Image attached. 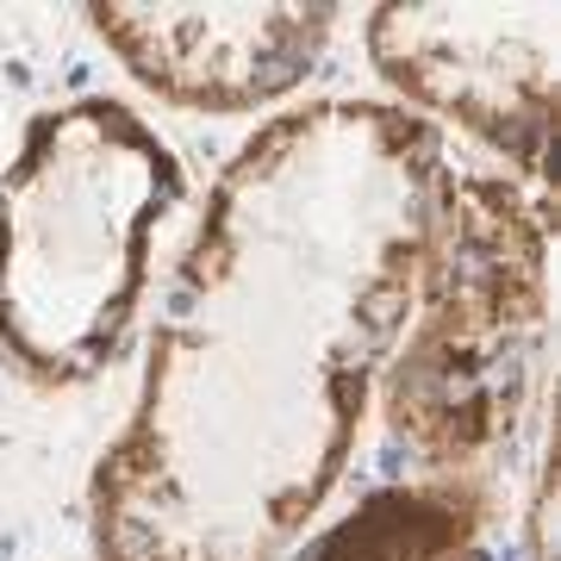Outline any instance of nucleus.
I'll return each instance as SVG.
<instances>
[{
  "instance_id": "f257e3e1",
  "label": "nucleus",
  "mask_w": 561,
  "mask_h": 561,
  "mask_svg": "<svg viewBox=\"0 0 561 561\" xmlns=\"http://www.w3.org/2000/svg\"><path fill=\"white\" fill-rule=\"evenodd\" d=\"M443 131L287 106L219 169L88 493L94 561H280L337 493L412 312Z\"/></svg>"
},
{
  "instance_id": "f03ea898",
  "label": "nucleus",
  "mask_w": 561,
  "mask_h": 561,
  "mask_svg": "<svg viewBox=\"0 0 561 561\" xmlns=\"http://www.w3.org/2000/svg\"><path fill=\"white\" fill-rule=\"evenodd\" d=\"M181 194L175 150L131 106L81 94L38 113L0 175V356L44 387L113 368Z\"/></svg>"
},
{
  "instance_id": "7ed1b4c3",
  "label": "nucleus",
  "mask_w": 561,
  "mask_h": 561,
  "mask_svg": "<svg viewBox=\"0 0 561 561\" xmlns=\"http://www.w3.org/2000/svg\"><path fill=\"white\" fill-rule=\"evenodd\" d=\"M549 324V201L518 175L443 162L412 312L381 375L393 437L424 474L474 481L537 393Z\"/></svg>"
},
{
  "instance_id": "20e7f679",
  "label": "nucleus",
  "mask_w": 561,
  "mask_h": 561,
  "mask_svg": "<svg viewBox=\"0 0 561 561\" xmlns=\"http://www.w3.org/2000/svg\"><path fill=\"white\" fill-rule=\"evenodd\" d=\"M556 25V7H381L368 20V57L419 119L461 125L493 144L524 187L549 194Z\"/></svg>"
},
{
  "instance_id": "39448f33",
  "label": "nucleus",
  "mask_w": 561,
  "mask_h": 561,
  "mask_svg": "<svg viewBox=\"0 0 561 561\" xmlns=\"http://www.w3.org/2000/svg\"><path fill=\"white\" fill-rule=\"evenodd\" d=\"M106 50L175 106L250 113L294 94L331 44V7H94Z\"/></svg>"
},
{
  "instance_id": "423d86ee",
  "label": "nucleus",
  "mask_w": 561,
  "mask_h": 561,
  "mask_svg": "<svg viewBox=\"0 0 561 561\" xmlns=\"http://www.w3.org/2000/svg\"><path fill=\"white\" fill-rule=\"evenodd\" d=\"M312 561H493L486 556V500L474 481H419L381 486L331 524Z\"/></svg>"
}]
</instances>
